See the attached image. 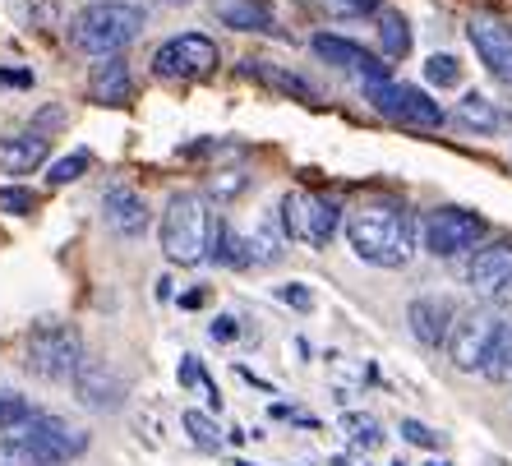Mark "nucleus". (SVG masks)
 <instances>
[{
  "instance_id": "nucleus-1",
  "label": "nucleus",
  "mask_w": 512,
  "mask_h": 466,
  "mask_svg": "<svg viewBox=\"0 0 512 466\" xmlns=\"http://www.w3.org/2000/svg\"><path fill=\"white\" fill-rule=\"evenodd\" d=\"M346 240L356 259L374 263V268H406L416 259V217L397 199H365L360 208L346 213Z\"/></svg>"
},
{
  "instance_id": "nucleus-2",
  "label": "nucleus",
  "mask_w": 512,
  "mask_h": 466,
  "mask_svg": "<svg viewBox=\"0 0 512 466\" xmlns=\"http://www.w3.org/2000/svg\"><path fill=\"white\" fill-rule=\"evenodd\" d=\"M213 236H217V217L208 208V199L194 190H180L167 199V213H162V254L180 268H194V263L213 259Z\"/></svg>"
},
{
  "instance_id": "nucleus-3",
  "label": "nucleus",
  "mask_w": 512,
  "mask_h": 466,
  "mask_svg": "<svg viewBox=\"0 0 512 466\" xmlns=\"http://www.w3.org/2000/svg\"><path fill=\"white\" fill-rule=\"evenodd\" d=\"M143 33V10L139 5H125V0H93L70 19V42L74 51L84 56H120L134 37Z\"/></svg>"
},
{
  "instance_id": "nucleus-4",
  "label": "nucleus",
  "mask_w": 512,
  "mask_h": 466,
  "mask_svg": "<svg viewBox=\"0 0 512 466\" xmlns=\"http://www.w3.org/2000/svg\"><path fill=\"white\" fill-rule=\"evenodd\" d=\"M24 365L42 383H74V374L84 370V337H79V328L60 319L33 323L24 337Z\"/></svg>"
},
{
  "instance_id": "nucleus-5",
  "label": "nucleus",
  "mask_w": 512,
  "mask_h": 466,
  "mask_svg": "<svg viewBox=\"0 0 512 466\" xmlns=\"http://www.w3.org/2000/svg\"><path fill=\"white\" fill-rule=\"evenodd\" d=\"M499 314L489 310V305H471V310H457L453 328H448V342H443V351H448V360H453L462 374H476L485 370V356L489 347H494V337H499Z\"/></svg>"
},
{
  "instance_id": "nucleus-6",
  "label": "nucleus",
  "mask_w": 512,
  "mask_h": 466,
  "mask_svg": "<svg viewBox=\"0 0 512 466\" xmlns=\"http://www.w3.org/2000/svg\"><path fill=\"white\" fill-rule=\"evenodd\" d=\"M342 227V208L323 194H310V190H291L282 199V236L291 240H305L314 250H323L328 240L337 236Z\"/></svg>"
},
{
  "instance_id": "nucleus-7",
  "label": "nucleus",
  "mask_w": 512,
  "mask_h": 466,
  "mask_svg": "<svg viewBox=\"0 0 512 466\" xmlns=\"http://www.w3.org/2000/svg\"><path fill=\"white\" fill-rule=\"evenodd\" d=\"M24 439V448L33 453L37 466H70L74 457L88 453V434L79 425H70L65 416H42L37 411L24 430H14Z\"/></svg>"
},
{
  "instance_id": "nucleus-8",
  "label": "nucleus",
  "mask_w": 512,
  "mask_h": 466,
  "mask_svg": "<svg viewBox=\"0 0 512 466\" xmlns=\"http://www.w3.org/2000/svg\"><path fill=\"white\" fill-rule=\"evenodd\" d=\"M365 102L379 116L397 120V125H416V130H439L443 120H448V111L434 97L411 84H365Z\"/></svg>"
},
{
  "instance_id": "nucleus-9",
  "label": "nucleus",
  "mask_w": 512,
  "mask_h": 466,
  "mask_svg": "<svg viewBox=\"0 0 512 466\" xmlns=\"http://www.w3.org/2000/svg\"><path fill=\"white\" fill-rule=\"evenodd\" d=\"M485 240V217L471 208H434L425 217V250L434 259H457V254H476Z\"/></svg>"
},
{
  "instance_id": "nucleus-10",
  "label": "nucleus",
  "mask_w": 512,
  "mask_h": 466,
  "mask_svg": "<svg viewBox=\"0 0 512 466\" xmlns=\"http://www.w3.org/2000/svg\"><path fill=\"white\" fill-rule=\"evenodd\" d=\"M217 70V42L203 33H180L153 51V74L157 79H208Z\"/></svg>"
},
{
  "instance_id": "nucleus-11",
  "label": "nucleus",
  "mask_w": 512,
  "mask_h": 466,
  "mask_svg": "<svg viewBox=\"0 0 512 466\" xmlns=\"http://www.w3.org/2000/svg\"><path fill=\"white\" fill-rule=\"evenodd\" d=\"M466 282L476 287V296H485L489 310L512 305V245H485L466 259Z\"/></svg>"
},
{
  "instance_id": "nucleus-12",
  "label": "nucleus",
  "mask_w": 512,
  "mask_h": 466,
  "mask_svg": "<svg viewBox=\"0 0 512 466\" xmlns=\"http://www.w3.org/2000/svg\"><path fill=\"white\" fill-rule=\"evenodd\" d=\"M466 37H471V47H476L480 65H485L494 79L512 84V28L503 24L499 14L476 10L471 19H466Z\"/></svg>"
},
{
  "instance_id": "nucleus-13",
  "label": "nucleus",
  "mask_w": 512,
  "mask_h": 466,
  "mask_svg": "<svg viewBox=\"0 0 512 466\" xmlns=\"http://www.w3.org/2000/svg\"><path fill=\"white\" fill-rule=\"evenodd\" d=\"M310 47L319 60H328V65H337V70H346V74H360L365 84H393V79H388V65H383L374 51L360 47V42H351V37L314 33Z\"/></svg>"
},
{
  "instance_id": "nucleus-14",
  "label": "nucleus",
  "mask_w": 512,
  "mask_h": 466,
  "mask_svg": "<svg viewBox=\"0 0 512 466\" xmlns=\"http://www.w3.org/2000/svg\"><path fill=\"white\" fill-rule=\"evenodd\" d=\"M102 217H107V227L116 231V236H125V240L143 236L148 222H153L148 204H143V194L130 190V185H111V190L102 194Z\"/></svg>"
},
{
  "instance_id": "nucleus-15",
  "label": "nucleus",
  "mask_w": 512,
  "mask_h": 466,
  "mask_svg": "<svg viewBox=\"0 0 512 466\" xmlns=\"http://www.w3.org/2000/svg\"><path fill=\"white\" fill-rule=\"evenodd\" d=\"M453 319H457L453 300H439V296H420V300H411V310H406V323H411V333H416L420 347H443Z\"/></svg>"
},
{
  "instance_id": "nucleus-16",
  "label": "nucleus",
  "mask_w": 512,
  "mask_h": 466,
  "mask_svg": "<svg viewBox=\"0 0 512 466\" xmlns=\"http://www.w3.org/2000/svg\"><path fill=\"white\" fill-rule=\"evenodd\" d=\"M74 393H79V402L93 411H116L120 402H125V383H120L107 365L84 360V370L74 374Z\"/></svg>"
},
{
  "instance_id": "nucleus-17",
  "label": "nucleus",
  "mask_w": 512,
  "mask_h": 466,
  "mask_svg": "<svg viewBox=\"0 0 512 466\" xmlns=\"http://www.w3.org/2000/svg\"><path fill=\"white\" fill-rule=\"evenodd\" d=\"M47 153H51L47 134H37V130L5 134V139H0V171H5V176H28V171H37L47 162Z\"/></svg>"
},
{
  "instance_id": "nucleus-18",
  "label": "nucleus",
  "mask_w": 512,
  "mask_h": 466,
  "mask_svg": "<svg viewBox=\"0 0 512 466\" xmlns=\"http://www.w3.org/2000/svg\"><path fill=\"white\" fill-rule=\"evenodd\" d=\"M88 93H93V102H102V107H125L134 93V79H130V65L120 56H107L97 60L93 74H88Z\"/></svg>"
},
{
  "instance_id": "nucleus-19",
  "label": "nucleus",
  "mask_w": 512,
  "mask_h": 466,
  "mask_svg": "<svg viewBox=\"0 0 512 466\" xmlns=\"http://www.w3.org/2000/svg\"><path fill=\"white\" fill-rule=\"evenodd\" d=\"M213 14L236 33H273L277 14L268 0H213Z\"/></svg>"
},
{
  "instance_id": "nucleus-20",
  "label": "nucleus",
  "mask_w": 512,
  "mask_h": 466,
  "mask_svg": "<svg viewBox=\"0 0 512 466\" xmlns=\"http://www.w3.org/2000/svg\"><path fill=\"white\" fill-rule=\"evenodd\" d=\"M245 74H250V79H259V84H268V88H277V93H286V97H300V102H319L314 84H305L300 74L282 70V65H273V60H245Z\"/></svg>"
},
{
  "instance_id": "nucleus-21",
  "label": "nucleus",
  "mask_w": 512,
  "mask_h": 466,
  "mask_svg": "<svg viewBox=\"0 0 512 466\" xmlns=\"http://www.w3.org/2000/svg\"><path fill=\"white\" fill-rule=\"evenodd\" d=\"M457 125H462V130H476V134H494L503 125V111L494 107L485 93H466L462 102H457Z\"/></svg>"
},
{
  "instance_id": "nucleus-22",
  "label": "nucleus",
  "mask_w": 512,
  "mask_h": 466,
  "mask_svg": "<svg viewBox=\"0 0 512 466\" xmlns=\"http://www.w3.org/2000/svg\"><path fill=\"white\" fill-rule=\"evenodd\" d=\"M379 51L388 60H406L411 56V24L402 10H383L379 14Z\"/></svg>"
},
{
  "instance_id": "nucleus-23",
  "label": "nucleus",
  "mask_w": 512,
  "mask_h": 466,
  "mask_svg": "<svg viewBox=\"0 0 512 466\" xmlns=\"http://www.w3.org/2000/svg\"><path fill=\"white\" fill-rule=\"evenodd\" d=\"M213 259L227 263V268H250V240L240 236V231H231L227 222H217V236H213Z\"/></svg>"
},
{
  "instance_id": "nucleus-24",
  "label": "nucleus",
  "mask_w": 512,
  "mask_h": 466,
  "mask_svg": "<svg viewBox=\"0 0 512 466\" xmlns=\"http://www.w3.org/2000/svg\"><path fill=\"white\" fill-rule=\"evenodd\" d=\"M485 374L489 383H512V323H503L499 337H494V347L485 356Z\"/></svg>"
},
{
  "instance_id": "nucleus-25",
  "label": "nucleus",
  "mask_w": 512,
  "mask_h": 466,
  "mask_svg": "<svg viewBox=\"0 0 512 466\" xmlns=\"http://www.w3.org/2000/svg\"><path fill=\"white\" fill-rule=\"evenodd\" d=\"M342 430H346V439H351V448H365V453H374V448L383 443L379 420H374V416H360V411H351V416L342 420Z\"/></svg>"
},
{
  "instance_id": "nucleus-26",
  "label": "nucleus",
  "mask_w": 512,
  "mask_h": 466,
  "mask_svg": "<svg viewBox=\"0 0 512 466\" xmlns=\"http://www.w3.org/2000/svg\"><path fill=\"white\" fill-rule=\"evenodd\" d=\"M37 411L28 407V397L10 393V388H0V434H14V430H24L28 420H33Z\"/></svg>"
},
{
  "instance_id": "nucleus-27",
  "label": "nucleus",
  "mask_w": 512,
  "mask_h": 466,
  "mask_svg": "<svg viewBox=\"0 0 512 466\" xmlns=\"http://www.w3.org/2000/svg\"><path fill=\"white\" fill-rule=\"evenodd\" d=\"M185 430H190L194 448H203V453H217L222 448V434H217V425L203 411H185Z\"/></svg>"
},
{
  "instance_id": "nucleus-28",
  "label": "nucleus",
  "mask_w": 512,
  "mask_h": 466,
  "mask_svg": "<svg viewBox=\"0 0 512 466\" xmlns=\"http://www.w3.org/2000/svg\"><path fill=\"white\" fill-rule=\"evenodd\" d=\"M425 79L434 88H457L462 84V65H457V56H429L425 60Z\"/></svg>"
},
{
  "instance_id": "nucleus-29",
  "label": "nucleus",
  "mask_w": 512,
  "mask_h": 466,
  "mask_svg": "<svg viewBox=\"0 0 512 466\" xmlns=\"http://www.w3.org/2000/svg\"><path fill=\"white\" fill-rule=\"evenodd\" d=\"M10 10L19 14L28 28H51L56 24V5H51V0H10Z\"/></svg>"
},
{
  "instance_id": "nucleus-30",
  "label": "nucleus",
  "mask_w": 512,
  "mask_h": 466,
  "mask_svg": "<svg viewBox=\"0 0 512 466\" xmlns=\"http://www.w3.org/2000/svg\"><path fill=\"white\" fill-rule=\"evenodd\" d=\"M88 167H93V157H88V153H70V157H60V162H51L47 180H51V185H70V180H79Z\"/></svg>"
},
{
  "instance_id": "nucleus-31",
  "label": "nucleus",
  "mask_w": 512,
  "mask_h": 466,
  "mask_svg": "<svg viewBox=\"0 0 512 466\" xmlns=\"http://www.w3.org/2000/svg\"><path fill=\"white\" fill-rule=\"evenodd\" d=\"M33 208H37V194H33V190H19V185H10V190H0V213L28 217Z\"/></svg>"
},
{
  "instance_id": "nucleus-32",
  "label": "nucleus",
  "mask_w": 512,
  "mask_h": 466,
  "mask_svg": "<svg viewBox=\"0 0 512 466\" xmlns=\"http://www.w3.org/2000/svg\"><path fill=\"white\" fill-rule=\"evenodd\" d=\"M0 466H37L19 434H0Z\"/></svg>"
},
{
  "instance_id": "nucleus-33",
  "label": "nucleus",
  "mask_w": 512,
  "mask_h": 466,
  "mask_svg": "<svg viewBox=\"0 0 512 466\" xmlns=\"http://www.w3.org/2000/svg\"><path fill=\"white\" fill-rule=\"evenodd\" d=\"M277 300H286V305H291V310H300V314L314 310V291L305 287V282H286V287H277Z\"/></svg>"
},
{
  "instance_id": "nucleus-34",
  "label": "nucleus",
  "mask_w": 512,
  "mask_h": 466,
  "mask_svg": "<svg viewBox=\"0 0 512 466\" xmlns=\"http://www.w3.org/2000/svg\"><path fill=\"white\" fill-rule=\"evenodd\" d=\"M402 439L416 443V448H439V434L429 430V425H420V420H402Z\"/></svg>"
},
{
  "instance_id": "nucleus-35",
  "label": "nucleus",
  "mask_w": 512,
  "mask_h": 466,
  "mask_svg": "<svg viewBox=\"0 0 512 466\" xmlns=\"http://www.w3.org/2000/svg\"><path fill=\"white\" fill-rule=\"evenodd\" d=\"M323 10H333V14H370L379 10V0H319Z\"/></svg>"
},
{
  "instance_id": "nucleus-36",
  "label": "nucleus",
  "mask_w": 512,
  "mask_h": 466,
  "mask_svg": "<svg viewBox=\"0 0 512 466\" xmlns=\"http://www.w3.org/2000/svg\"><path fill=\"white\" fill-rule=\"evenodd\" d=\"M250 185V176H240V171H222V176L213 180V194H222V199H231V194H240Z\"/></svg>"
},
{
  "instance_id": "nucleus-37",
  "label": "nucleus",
  "mask_w": 512,
  "mask_h": 466,
  "mask_svg": "<svg viewBox=\"0 0 512 466\" xmlns=\"http://www.w3.org/2000/svg\"><path fill=\"white\" fill-rule=\"evenodd\" d=\"M236 337H240V323L231 319V314L213 319V342H236Z\"/></svg>"
},
{
  "instance_id": "nucleus-38",
  "label": "nucleus",
  "mask_w": 512,
  "mask_h": 466,
  "mask_svg": "<svg viewBox=\"0 0 512 466\" xmlns=\"http://www.w3.org/2000/svg\"><path fill=\"white\" fill-rule=\"evenodd\" d=\"M0 84H10V88H28V84H33V74H28V70H0Z\"/></svg>"
},
{
  "instance_id": "nucleus-39",
  "label": "nucleus",
  "mask_w": 512,
  "mask_h": 466,
  "mask_svg": "<svg viewBox=\"0 0 512 466\" xmlns=\"http://www.w3.org/2000/svg\"><path fill=\"white\" fill-rule=\"evenodd\" d=\"M180 305H185V310H194V305H203V291H190V296H180Z\"/></svg>"
},
{
  "instance_id": "nucleus-40",
  "label": "nucleus",
  "mask_w": 512,
  "mask_h": 466,
  "mask_svg": "<svg viewBox=\"0 0 512 466\" xmlns=\"http://www.w3.org/2000/svg\"><path fill=\"white\" fill-rule=\"evenodd\" d=\"M429 466H453V462H429Z\"/></svg>"
},
{
  "instance_id": "nucleus-41",
  "label": "nucleus",
  "mask_w": 512,
  "mask_h": 466,
  "mask_svg": "<svg viewBox=\"0 0 512 466\" xmlns=\"http://www.w3.org/2000/svg\"><path fill=\"white\" fill-rule=\"evenodd\" d=\"M171 5H190V0H171Z\"/></svg>"
},
{
  "instance_id": "nucleus-42",
  "label": "nucleus",
  "mask_w": 512,
  "mask_h": 466,
  "mask_svg": "<svg viewBox=\"0 0 512 466\" xmlns=\"http://www.w3.org/2000/svg\"><path fill=\"white\" fill-rule=\"evenodd\" d=\"M236 466H250V462H236Z\"/></svg>"
}]
</instances>
